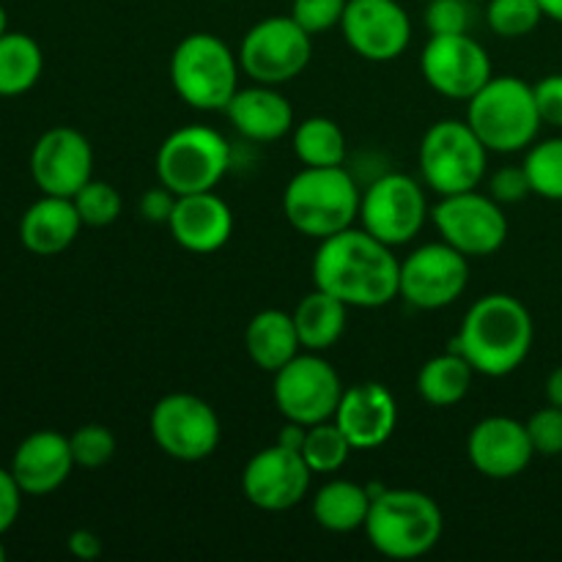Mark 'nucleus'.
<instances>
[{"label": "nucleus", "mask_w": 562, "mask_h": 562, "mask_svg": "<svg viewBox=\"0 0 562 562\" xmlns=\"http://www.w3.org/2000/svg\"><path fill=\"white\" fill-rule=\"evenodd\" d=\"M428 217L423 187L406 173H384L362 192V228L390 247L409 245Z\"/></svg>", "instance_id": "obj_13"}, {"label": "nucleus", "mask_w": 562, "mask_h": 562, "mask_svg": "<svg viewBox=\"0 0 562 562\" xmlns=\"http://www.w3.org/2000/svg\"><path fill=\"white\" fill-rule=\"evenodd\" d=\"M294 154L305 168H340L349 154V143L333 119L313 115L294 126Z\"/></svg>", "instance_id": "obj_29"}, {"label": "nucleus", "mask_w": 562, "mask_h": 562, "mask_svg": "<svg viewBox=\"0 0 562 562\" xmlns=\"http://www.w3.org/2000/svg\"><path fill=\"white\" fill-rule=\"evenodd\" d=\"M313 470L300 450L274 442L252 456L241 472V492L247 503L267 514H283L296 508L311 492Z\"/></svg>", "instance_id": "obj_16"}, {"label": "nucleus", "mask_w": 562, "mask_h": 562, "mask_svg": "<svg viewBox=\"0 0 562 562\" xmlns=\"http://www.w3.org/2000/svg\"><path fill=\"white\" fill-rule=\"evenodd\" d=\"M420 71L434 91L459 102H470L494 77L486 47L470 33H437L428 38Z\"/></svg>", "instance_id": "obj_15"}, {"label": "nucleus", "mask_w": 562, "mask_h": 562, "mask_svg": "<svg viewBox=\"0 0 562 562\" xmlns=\"http://www.w3.org/2000/svg\"><path fill=\"white\" fill-rule=\"evenodd\" d=\"M472 379H475V368L459 351L450 349L423 362L420 373H417V393L426 404L448 409L467 398Z\"/></svg>", "instance_id": "obj_28"}, {"label": "nucleus", "mask_w": 562, "mask_h": 562, "mask_svg": "<svg viewBox=\"0 0 562 562\" xmlns=\"http://www.w3.org/2000/svg\"><path fill=\"white\" fill-rule=\"evenodd\" d=\"M66 547H69V552L75 554L77 560H97L102 558L104 552L102 538L91 530H75L69 536V541H66Z\"/></svg>", "instance_id": "obj_43"}, {"label": "nucleus", "mask_w": 562, "mask_h": 562, "mask_svg": "<svg viewBox=\"0 0 562 562\" xmlns=\"http://www.w3.org/2000/svg\"><path fill=\"white\" fill-rule=\"evenodd\" d=\"M151 439L168 459L195 464L217 453L220 428L217 412L212 404L192 393H170L154 404L148 417Z\"/></svg>", "instance_id": "obj_10"}, {"label": "nucleus", "mask_w": 562, "mask_h": 562, "mask_svg": "<svg viewBox=\"0 0 562 562\" xmlns=\"http://www.w3.org/2000/svg\"><path fill=\"white\" fill-rule=\"evenodd\" d=\"M420 176L428 190L442 195L477 190L486 176L488 148L470 124L459 119H445L428 126L420 140Z\"/></svg>", "instance_id": "obj_7"}, {"label": "nucleus", "mask_w": 562, "mask_h": 562, "mask_svg": "<svg viewBox=\"0 0 562 562\" xmlns=\"http://www.w3.org/2000/svg\"><path fill=\"white\" fill-rule=\"evenodd\" d=\"M31 176L44 195L75 198L93 179V148L82 132L55 126L31 151Z\"/></svg>", "instance_id": "obj_18"}, {"label": "nucleus", "mask_w": 562, "mask_h": 562, "mask_svg": "<svg viewBox=\"0 0 562 562\" xmlns=\"http://www.w3.org/2000/svg\"><path fill=\"white\" fill-rule=\"evenodd\" d=\"M541 9L547 20H554L562 25V0H541Z\"/></svg>", "instance_id": "obj_45"}, {"label": "nucleus", "mask_w": 562, "mask_h": 562, "mask_svg": "<svg viewBox=\"0 0 562 562\" xmlns=\"http://www.w3.org/2000/svg\"><path fill=\"white\" fill-rule=\"evenodd\" d=\"M355 450H376L398 426V401L382 382H360L344 390L333 417Z\"/></svg>", "instance_id": "obj_20"}, {"label": "nucleus", "mask_w": 562, "mask_h": 562, "mask_svg": "<svg viewBox=\"0 0 562 562\" xmlns=\"http://www.w3.org/2000/svg\"><path fill=\"white\" fill-rule=\"evenodd\" d=\"M346 5L349 0H291V16L313 36L340 25Z\"/></svg>", "instance_id": "obj_37"}, {"label": "nucleus", "mask_w": 562, "mask_h": 562, "mask_svg": "<svg viewBox=\"0 0 562 562\" xmlns=\"http://www.w3.org/2000/svg\"><path fill=\"white\" fill-rule=\"evenodd\" d=\"M82 220L71 198L42 195L20 220V239L33 256H58L77 239Z\"/></svg>", "instance_id": "obj_24"}, {"label": "nucleus", "mask_w": 562, "mask_h": 562, "mask_svg": "<svg viewBox=\"0 0 562 562\" xmlns=\"http://www.w3.org/2000/svg\"><path fill=\"white\" fill-rule=\"evenodd\" d=\"M527 179L532 195L547 201H562V137L532 143L525 157Z\"/></svg>", "instance_id": "obj_32"}, {"label": "nucleus", "mask_w": 562, "mask_h": 562, "mask_svg": "<svg viewBox=\"0 0 562 562\" xmlns=\"http://www.w3.org/2000/svg\"><path fill=\"white\" fill-rule=\"evenodd\" d=\"M231 168V146L223 132L203 124L170 132L157 151V179L173 195L209 192Z\"/></svg>", "instance_id": "obj_8"}, {"label": "nucleus", "mask_w": 562, "mask_h": 562, "mask_svg": "<svg viewBox=\"0 0 562 562\" xmlns=\"http://www.w3.org/2000/svg\"><path fill=\"white\" fill-rule=\"evenodd\" d=\"M176 245L195 256H209L228 245L234 234V212L214 190L176 198L168 220Z\"/></svg>", "instance_id": "obj_21"}, {"label": "nucleus", "mask_w": 562, "mask_h": 562, "mask_svg": "<svg viewBox=\"0 0 562 562\" xmlns=\"http://www.w3.org/2000/svg\"><path fill=\"white\" fill-rule=\"evenodd\" d=\"M538 113L547 126L562 130V75H547L532 86Z\"/></svg>", "instance_id": "obj_40"}, {"label": "nucleus", "mask_w": 562, "mask_h": 562, "mask_svg": "<svg viewBox=\"0 0 562 562\" xmlns=\"http://www.w3.org/2000/svg\"><path fill=\"white\" fill-rule=\"evenodd\" d=\"M362 530L382 558L417 560L442 541L445 516L428 494L415 488H382L371 499Z\"/></svg>", "instance_id": "obj_3"}, {"label": "nucleus", "mask_w": 562, "mask_h": 562, "mask_svg": "<svg viewBox=\"0 0 562 562\" xmlns=\"http://www.w3.org/2000/svg\"><path fill=\"white\" fill-rule=\"evenodd\" d=\"M547 398H549V404L560 406V409H562V366H558L552 373H549Z\"/></svg>", "instance_id": "obj_44"}, {"label": "nucleus", "mask_w": 562, "mask_h": 562, "mask_svg": "<svg viewBox=\"0 0 562 562\" xmlns=\"http://www.w3.org/2000/svg\"><path fill=\"white\" fill-rule=\"evenodd\" d=\"M44 69L42 47L27 33L5 31L0 36V97L31 91Z\"/></svg>", "instance_id": "obj_30"}, {"label": "nucleus", "mask_w": 562, "mask_h": 562, "mask_svg": "<svg viewBox=\"0 0 562 562\" xmlns=\"http://www.w3.org/2000/svg\"><path fill=\"white\" fill-rule=\"evenodd\" d=\"M340 31L346 44L373 64L401 58L412 42V20L398 0H349Z\"/></svg>", "instance_id": "obj_17"}, {"label": "nucleus", "mask_w": 562, "mask_h": 562, "mask_svg": "<svg viewBox=\"0 0 562 562\" xmlns=\"http://www.w3.org/2000/svg\"><path fill=\"white\" fill-rule=\"evenodd\" d=\"M313 283L349 307H384L398 296L401 261L366 228H346L318 241Z\"/></svg>", "instance_id": "obj_1"}, {"label": "nucleus", "mask_w": 562, "mask_h": 562, "mask_svg": "<svg viewBox=\"0 0 562 562\" xmlns=\"http://www.w3.org/2000/svg\"><path fill=\"white\" fill-rule=\"evenodd\" d=\"M241 137L256 143H274L294 130V108L278 86L239 88L223 110Z\"/></svg>", "instance_id": "obj_23"}, {"label": "nucleus", "mask_w": 562, "mask_h": 562, "mask_svg": "<svg viewBox=\"0 0 562 562\" xmlns=\"http://www.w3.org/2000/svg\"><path fill=\"white\" fill-rule=\"evenodd\" d=\"M442 241L464 252L467 258L494 256L508 239V217L503 203L492 195H481L477 190L442 195L431 209Z\"/></svg>", "instance_id": "obj_12"}, {"label": "nucleus", "mask_w": 562, "mask_h": 562, "mask_svg": "<svg viewBox=\"0 0 562 562\" xmlns=\"http://www.w3.org/2000/svg\"><path fill=\"white\" fill-rule=\"evenodd\" d=\"M5 560V547H3V543H0V562H3Z\"/></svg>", "instance_id": "obj_47"}, {"label": "nucleus", "mask_w": 562, "mask_h": 562, "mask_svg": "<svg viewBox=\"0 0 562 562\" xmlns=\"http://www.w3.org/2000/svg\"><path fill=\"white\" fill-rule=\"evenodd\" d=\"M302 459L307 461V467L313 470V475H335L346 467L349 456L355 453L349 439L344 437V431L338 428L335 420L316 423V426H307L305 442H302Z\"/></svg>", "instance_id": "obj_31"}, {"label": "nucleus", "mask_w": 562, "mask_h": 562, "mask_svg": "<svg viewBox=\"0 0 562 562\" xmlns=\"http://www.w3.org/2000/svg\"><path fill=\"white\" fill-rule=\"evenodd\" d=\"M467 456L483 477L510 481L530 467L536 450H532L525 423L505 415H492L472 426L470 437H467Z\"/></svg>", "instance_id": "obj_19"}, {"label": "nucleus", "mask_w": 562, "mask_h": 562, "mask_svg": "<svg viewBox=\"0 0 562 562\" xmlns=\"http://www.w3.org/2000/svg\"><path fill=\"white\" fill-rule=\"evenodd\" d=\"M470 283V258L448 241H431L401 261L398 296L417 311H442L453 305Z\"/></svg>", "instance_id": "obj_14"}, {"label": "nucleus", "mask_w": 562, "mask_h": 562, "mask_svg": "<svg viewBox=\"0 0 562 562\" xmlns=\"http://www.w3.org/2000/svg\"><path fill=\"white\" fill-rule=\"evenodd\" d=\"M527 195H532L530 179H527L525 165H510V168H499L492 176V198L497 203H519Z\"/></svg>", "instance_id": "obj_39"}, {"label": "nucleus", "mask_w": 562, "mask_h": 562, "mask_svg": "<svg viewBox=\"0 0 562 562\" xmlns=\"http://www.w3.org/2000/svg\"><path fill=\"white\" fill-rule=\"evenodd\" d=\"M527 434H530V442L536 456H562V409L560 406L549 404L543 409H538L530 420L525 423Z\"/></svg>", "instance_id": "obj_36"}, {"label": "nucleus", "mask_w": 562, "mask_h": 562, "mask_svg": "<svg viewBox=\"0 0 562 562\" xmlns=\"http://www.w3.org/2000/svg\"><path fill=\"white\" fill-rule=\"evenodd\" d=\"M245 349L252 366L267 373H278L302 349L294 316L274 307L256 313L245 329Z\"/></svg>", "instance_id": "obj_25"}, {"label": "nucleus", "mask_w": 562, "mask_h": 562, "mask_svg": "<svg viewBox=\"0 0 562 562\" xmlns=\"http://www.w3.org/2000/svg\"><path fill=\"white\" fill-rule=\"evenodd\" d=\"M360 187L344 165L302 168L283 190V214L291 228L322 241L360 220Z\"/></svg>", "instance_id": "obj_4"}, {"label": "nucleus", "mask_w": 562, "mask_h": 562, "mask_svg": "<svg viewBox=\"0 0 562 562\" xmlns=\"http://www.w3.org/2000/svg\"><path fill=\"white\" fill-rule=\"evenodd\" d=\"M176 198L168 187H154V190H146L140 198V217L148 220V223H165L168 225L170 214H173Z\"/></svg>", "instance_id": "obj_42"}, {"label": "nucleus", "mask_w": 562, "mask_h": 562, "mask_svg": "<svg viewBox=\"0 0 562 562\" xmlns=\"http://www.w3.org/2000/svg\"><path fill=\"white\" fill-rule=\"evenodd\" d=\"M373 494L355 481H335L324 483L313 497V519L327 532H355L366 527L368 510H371Z\"/></svg>", "instance_id": "obj_27"}, {"label": "nucleus", "mask_w": 562, "mask_h": 562, "mask_svg": "<svg viewBox=\"0 0 562 562\" xmlns=\"http://www.w3.org/2000/svg\"><path fill=\"white\" fill-rule=\"evenodd\" d=\"M77 214H80L82 225L88 228H104V225H113L115 220L121 217V209H124V201H121V192L115 190L108 181L91 179L75 198Z\"/></svg>", "instance_id": "obj_34"}, {"label": "nucleus", "mask_w": 562, "mask_h": 562, "mask_svg": "<svg viewBox=\"0 0 562 562\" xmlns=\"http://www.w3.org/2000/svg\"><path fill=\"white\" fill-rule=\"evenodd\" d=\"M346 313H349V305L324 289H313L311 294L302 296L296 311L291 313L302 349L316 351V355L333 349L346 333Z\"/></svg>", "instance_id": "obj_26"}, {"label": "nucleus", "mask_w": 562, "mask_h": 562, "mask_svg": "<svg viewBox=\"0 0 562 562\" xmlns=\"http://www.w3.org/2000/svg\"><path fill=\"white\" fill-rule=\"evenodd\" d=\"M5 31H9V16H5V9L0 5V36H3Z\"/></svg>", "instance_id": "obj_46"}, {"label": "nucleus", "mask_w": 562, "mask_h": 562, "mask_svg": "<svg viewBox=\"0 0 562 562\" xmlns=\"http://www.w3.org/2000/svg\"><path fill=\"white\" fill-rule=\"evenodd\" d=\"M75 467L69 437L44 428L22 439L11 461V475L16 477L22 492L31 497H44L64 486Z\"/></svg>", "instance_id": "obj_22"}, {"label": "nucleus", "mask_w": 562, "mask_h": 562, "mask_svg": "<svg viewBox=\"0 0 562 562\" xmlns=\"http://www.w3.org/2000/svg\"><path fill=\"white\" fill-rule=\"evenodd\" d=\"M22 494L25 492L20 488L16 477L11 475V470H3V467H0V536L14 527L22 508Z\"/></svg>", "instance_id": "obj_41"}, {"label": "nucleus", "mask_w": 562, "mask_h": 562, "mask_svg": "<svg viewBox=\"0 0 562 562\" xmlns=\"http://www.w3.org/2000/svg\"><path fill=\"white\" fill-rule=\"evenodd\" d=\"M467 124L488 151L514 154L536 143L543 121L530 82L514 75H499L467 102Z\"/></svg>", "instance_id": "obj_5"}, {"label": "nucleus", "mask_w": 562, "mask_h": 562, "mask_svg": "<svg viewBox=\"0 0 562 562\" xmlns=\"http://www.w3.org/2000/svg\"><path fill=\"white\" fill-rule=\"evenodd\" d=\"M532 340L536 324L525 302L510 294H486L467 311L453 338V351L481 376L503 379L525 366Z\"/></svg>", "instance_id": "obj_2"}, {"label": "nucleus", "mask_w": 562, "mask_h": 562, "mask_svg": "<svg viewBox=\"0 0 562 562\" xmlns=\"http://www.w3.org/2000/svg\"><path fill=\"white\" fill-rule=\"evenodd\" d=\"M311 55V33L294 16H267L241 38L239 66L252 82L283 86L307 69Z\"/></svg>", "instance_id": "obj_9"}, {"label": "nucleus", "mask_w": 562, "mask_h": 562, "mask_svg": "<svg viewBox=\"0 0 562 562\" xmlns=\"http://www.w3.org/2000/svg\"><path fill=\"white\" fill-rule=\"evenodd\" d=\"M71 456H75V464L82 470H99V467L110 464L115 456V434L110 431L102 423H88L80 426L69 437Z\"/></svg>", "instance_id": "obj_35"}, {"label": "nucleus", "mask_w": 562, "mask_h": 562, "mask_svg": "<svg viewBox=\"0 0 562 562\" xmlns=\"http://www.w3.org/2000/svg\"><path fill=\"white\" fill-rule=\"evenodd\" d=\"M543 16L541 0H488L486 5L488 27L503 38L530 36Z\"/></svg>", "instance_id": "obj_33"}, {"label": "nucleus", "mask_w": 562, "mask_h": 562, "mask_svg": "<svg viewBox=\"0 0 562 562\" xmlns=\"http://www.w3.org/2000/svg\"><path fill=\"white\" fill-rule=\"evenodd\" d=\"M472 5L470 0H431L426 5V27L437 33H470Z\"/></svg>", "instance_id": "obj_38"}, {"label": "nucleus", "mask_w": 562, "mask_h": 562, "mask_svg": "<svg viewBox=\"0 0 562 562\" xmlns=\"http://www.w3.org/2000/svg\"><path fill=\"white\" fill-rule=\"evenodd\" d=\"M272 376L274 406L285 420L300 426L333 420L346 390L338 371L316 351L296 355Z\"/></svg>", "instance_id": "obj_11"}, {"label": "nucleus", "mask_w": 562, "mask_h": 562, "mask_svg": "<svg viewBox=\"0 0 562 562\" xmlns=\"http://www.w3.org/2000/svg\"><path fill=\"white\" fill-rule=\"evenodd\" d=\"M239 55L214 33H190L170 55V82L181 102L214 113L239 91Z\"/></svg>", "instance_id": "obj_6"}]
</instances>
